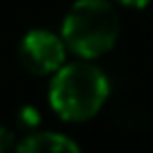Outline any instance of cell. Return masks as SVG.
Masks as SVG:
<instances>
[{
  "mask_svg": "<svg viewBox=\"0 0 153 153\" xmlns=\"http://www.w3.org/2000/svg\"><path fill=\"white\" fill-rule=\"evenodd\" d=\"M16 153H82V151L67 135L42 131V133H33L27 140H22V144L16 149Z\"/></svg>",
  "mask_w": 153,
  "mask_h": 153,
  "instance_id": "cell-4",
  "label": "cell"
},
{
  "mask_svg": "<svg viewBox=\"0 0 153 153\" xmlns=\"http://www.w3.org/2000/svg\"><path fill=\"white\" fill-rule=\"evenodd\" d=\"M109 98V80L89 62L62 65L53 73L49 102L62 120L84 122L93 118Z\"/></svg>",
  "mask_w": 153,
  "mask_h": 153,
  "instance_id": "cell-1",
  "label": "cell"
},
{
  "mask_svg": "<svg viewBox=\"0 0 153 153\" xmlns=\"http://www.w3.org/2000/svg\"><path fill=\"white\" fill-rule=\"evenodd\" d=\"M13 146V133L7 126H0V153H7Z\"/></svg>",
  "mask_w": 153,
  "mask_h": 153,
  "instance_id": "cell-6",
  "label": "cell"
},
{
  "mask_svg": "<svg viewBox=\"0 0 153 153\" xmlns=\"http://www.w3.org/2000/svg\"><path fill=\"white\" fill-rule=\"evenodd\" d=\"M118 2L126 4V7H133V9H142V7H146L151 0H118Z\"/></svg>",
  "mask_w": 153,
  "mask_h": 153,
  "instance_id": "cell-7",
  "label": "cell"
},
{
  "mask_svg": "<svg viewBox=\"0 0 153 153\" xmlns=\"http://www.w3.org/2000/svg\"><path fill=\"white\" fill-rule=\"evenodd\" d=\"M67 56V45L51 31L45 29H33L22 38L18 47V60L27 71L36 76H47L56 73L65 65Z\"/></svg>",
  "mask_w": 153,
  "mask_h": 153,
  "instance_id": "cell-3",
  "label": "cell"
},
{
  "mask_svg": "<svg viewBox=\"0 0 153 153\" xmlns=\"http://www.w3.org/2000/svg\"><path fill=\"white\" fill-rule=\"evenodd\" d=\"M42 122V115L36 107H22L18 113H16V124H18V129L22 131H33L38 129Z\"/></svg>",
  "mask_w": 153,
  "mask_h": 153,
  "instance_id": "cell-5",
  "label": "cell"
},
{
  "mask_svg": "<svg viewBox=\"0 0 153 153\" xmlns=\"http://www.w3.org/2000/svg\"><path fill=\"white\" fill-rule=\"evenodd\" d=\"M120 36L118 11L107 0H76L62 22V40L84 60L104 56Z\"/></svg>",
  "mask_w": 153,
  "mask_h": 153,
  "instance_id": "cell-2",
  "label": "cell"
}]
</instances>
